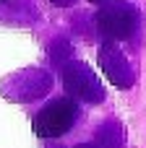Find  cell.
Segmentation results:
<instances>
[{"mask_svg":"<svg viewBox=\"0 0 146 148\" xmlns=\"http://www.w3.org/2000/svg\"><path fill=\"white\" fill-rule=\"evenodd\" d=\"M99 65L104 78L115 88H131L136 83V68L125 57V52L118 47V42H102L99 47Z\"/></svg>","mask_w":146,"mask_h":148,"instance_id":"4","label":"cell"},{"mask_svg":"<svg viewBox=\"0 0 146 148\" xmlns=\"http://www.w3.org/2000/svg\"><path fill=\"white\" fill-rule=\"evenodd\" d=\"M0 3H5V0H0Z\"/></svg>","mask_w":146,"mask_h":148,"instance_id":"8","label":"cell"},{"mask_svg":"<svg viewBox=\"0 0 146 148\" xmlns=\"http://www.w3.org/2000/svg\"><path fill=\"white\" fill-rule=\"evenodd\" d=\"M89 3H94V5H102V3H107V0H89Z\"/></svg>","mask_w":146,"mask_h":148,"instance_id":"7","label":"cell"},{"mask_svg":"<svg viewBox=\"0 0 146 148\" xmlns=\"http://www.w3.org/2000/svg\"><path fill=\"white\" fill-rule=\"evenodd\" d=\"M55 8H71V5H76L78 0H50Z\"/></svg>","mask_w":146,"mask_h":148,"instance_id":"5","label":"cell"},{"mask_svg":"<svg viewBox=\"0 0 146 148\" xmlns=\"http://www.w3.org/2000/svg\"><path fill=\"white\" fill-rule=\"evenodd\" d=\"M78 120V101L73 96H52L50 101L42 104V109L31 120V130L42 140H55L63 138L73 130Z\"/></svg>","mask_w":146,"mask_h":148,"instance_id":"2","label":"cell"},{"mask_svg":"<svg viewBox=\"0 0 146 148\" xmlns=\"http://www.w3.org/2000/svg\"><path fill=\"white\" fill-rule=\"evenodd\" d=\"M73 148H99L97 143H78V146H73Z\"/></svg>","mask_w":146,"mask_h":148,"instance_id":"6","label":"cell"},{"mask_svg":"<svg viewBox=\"0 0 146 148\" xmlns=\"http://www.w3.org/2000/svg\"><path fill=\"white\" fill-rule=\"evenodd\" d=\"M60 83L68 96L84 104H102L104 101V86L99 75L81 60H65L60 65Z\"/></svg>","mask_w":146,"mask_h":148,"instance_id":"3","label":"cell"},{"mask_svg":"<svg viewBox=\"0 0 146 148\" xmlns=\"http://www.w3.org/2000/svg\"><path fill=\"white\" fill-rule=\"evenodd\" d=\"M97 31L104 42H128L141 29V10L128 0H107L94 13Z\"/></svg>","mask_w":146,"mask_h":148,"instance_id":"1","label":"cell"}]
</instances>
